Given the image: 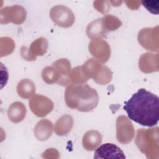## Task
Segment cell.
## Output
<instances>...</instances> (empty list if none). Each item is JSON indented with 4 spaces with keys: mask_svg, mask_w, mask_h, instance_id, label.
Listing matches in <instances>:
<instances>
[{
    "mask_svg": "<svg viewBox=\"0 0 159 159\" xmlns=\"http://www.w3.org/2000/svg\"><path fill=\"white\" fill-rule=\"evenodd\" d=\"M123 108L130 119L142 126L152 127L158 124L159 98L145 89H139L125 102Z\"/></svg>",
    "mask_w": 159,
    "mask_h": 159,
    "instance_id": "1",
    "label": "cell"
},
{
    "mask_svg": "<svg viewBox=\"0 0 159 159\" xmlns=\"http://www.w3.org/2000/svg\"><path fill=\"white\" fill-rule=\"evenodd\" d=\"M81 67L86 78H92L99 84H106L111 80L112 72L110 69L102 65L95 59H89Z\"/></svg>",
    "mask_w": 159,
    "mask_h": 159,
    "instance_id": "4",
    "label": "cell"
},
{
    "mask_svg": "<svg viewBox=\"0 0 159 159\" xmlns=\"http://www.w3.org/2000/svg\"><path fill=\"white\" fill-rule=\"evenodd\" d=\"M107 29L104 22L103 17L98 19L91 22L87 27L86 34L92 40L103 37L107 33Z\"/></svg>",
    "mask_w": 159,
    "mask_h": 159,
    "instance_id": "11",
    "label": "cell"
},
{
    "mask_svg": "<svg viewBox=\"0 0 159 159\" xmlns=\"http://www.w3.org/2000/svg\"><path fill=\"white\" fill-rule=\"evenodd\" d=\"M158 30V26L155 28L142 29L138 35L139 42L148 50L158 51V40L154 39V33Z\"/></svg>",
    "mask_w": 159,
    "mask_h": 159,
    "instance_id": "10",
    "label": "cell"
},
{
    "mask_svg": "<svg viewBox=\"0 0 159 159\" xmlns=\"http://www.w3.org/2000/svg\"><path fill=\"white\" fill-rule=\"evenodd\" d=\"M42 76L43 81L48 84L58 82L61 78V75L53 66L45 68L42 72Z\"/></svg>",
    "mask_w": 159,
    "mask_h": 159,
    "instance_id": "19",
    "label": "cell"
},
{
    "mask_svg": "<svg viewBox=\"0 0 159 159\" xmlns=\"http://www.w3.org/2000/svg\"><path fill=\"white\" fill-rule=\"evenodd\" d=\"M50 17L55 23L62 27H69L75 21L74 14L68 7L56 6L50 10Z\"/></svg>",
    "mask_w": 159,
    "mask_h": 159,
    "instance_id": "5",
    "label": "cell"
},
{
    "mask_svg": "<svg viewBox=\"0 0 159 159\" xmlns=\"http://www.w3.org/2000/svg\"><path fill=\"white\" fill-rule=\"evenodd\" d=\"M103 19L107 30L109 31L117 29L122 24V22L119 19L112 15L105 16L103 17Z\"/></svg>",
    "mask_w": 159,
    "mask_h": 159,
    "instance_id": "21",
    "label": "cell"
},
{
    "mask_svg": "<svg viewBox=\"0 0 159 159\" xmlns=\"http://www.w3.org/2000/svg\"><path fill=\"white\" fill-rule=\"evenodd\" d=\"M65 99L68 107L89 112L97 106L99 96L97 91L87 84H72L65 90Z\"/></svg>",
    "mask_w": 159,
    "mask_h": 159,
    "instance_id": "2",
    "label": "cell"
},
{
    "mask_svg": "<svg viewBox=\"0 0 159 159\" xmlns=\"http://www.w3.org/2000/svg\"><path fill=\"white\" fill-rule=\"evenodd\" d=\"M35 91L34 83L29 79H23L19 82L17 86V91L19 96L27 99L32 96Z\"/></svg>",
    "mask_w": 159,
    "mask_h": 159,
    "instance_id": "16",
    "label": "cell"
},
{
    "mask_svg": "<svg viewBox=\"0 0 159 159\" xmlns=\"http://www.w3.org/2000/svg\"><path fill=\"white\" fill-rule=\"evenodd\" d=\"M26 109L24 105L20 102L12 103L9 107L7 115L12 122H19L22 121L25 116Z\"/></svg>",
    "mask_w": 159,
    "mask_h": 159,
    "instance_id": "14",
    "label": "cell"
},
{
    "mask_svg": "<svg viewBox=\"0 0 159 159\" xmlns=\"http://www.w3.org/2000/svg\"><path fill=\"white\" fill-rule=\"evenodd\" d=\"M94 158H125L123 151L116 145L106 143L94 152Z\"/></svg>",
    "mask_w": 159,
    "mask_h": 159,
    "instance_id": "8",
    "label": "cell"
},
{
    "mask_svg": "<svg viewBox=\"0 0 159 159\" xmlns=\"http://www.w3.org/2000/svg\"><path fill=\"white\" fill-rule=\"evenodd\" d=\"M102 142L101 134L97 130H89L83 136V145L86 150H94Z\"/></svg>",
    "mask_w": 159,
    "mask_h": 159,
    "instance_id": "13",
    "label": "cell"
},
{
    "mask_svg": "<svg viewBox=\"0 0 159 159\" xmlns=\"http://www.w3.org/2000/svg\"><path fill=\"white\" fill-rule=\"evenodd\" d=\"M31 111L38 117H44L50 113L53 108L52 101L45 96L36 94L29 100Z\"/></svg>",
    "mask_w": 159,
    "mask_h": 159,
    "instance_id": "7",
    "label": "cell"
},
{
    "mask_svg": "<svg viewBox=\"0 0 159 159\" xmlns=\"http://www.w3.org/2000/svg\"><path fill=\"white\" fill-rule=\"evenodd\" d=\"M142 5L151 13L158 14L159 13V1L158 0H148L141 1Z\"/></svg>",
    "mask_w": 159,
    "mask_h": 159,
    "instance_id": "22",
    "label": "cell"
},
{
    "mask_svg": "<svg viewBox=\"0 0 159 159\" xmlns=\"http://www.w3.org/2000/svg\"><path fill=\"white\" fill-rule=\"evenodd\" d=\"M68 78L70 84H83L86 83L88 78H86L83 73L81 66H76L73 69Z\"/></svg>",
    "mask_w": 159,
    "mask_h": 159,
    "instance_id": "20",
    "label": "cell"
},
{
    "mask_svg": "<svg viewBox=\"0 0 159 159\" xmlns=\"http://www.w3.org/2000/svg\"><path fill=\"white\" fill-rule=\"evenodd\" d=\"M116 129V137L118 142L126 144L132 140L134 129L131 122L125 116H120L117 118Z\"/></svg>",
    "mask_w": 159,
    "mask_h": 159,
    "instance_id": "6",
    "label": "cell"
},
{
    "mask_svg": "<svg viewBox=\"0 0 159 159\" xmlns=\"http://www.w3.org/2000/svg\"><path fill=\"white\" fill-rule=\"evenodd\" d=\"M34 134L39 140H47L52 134V123L47 119L41 120L35 127Z\"/></svg>",
    "mask_w": 159,
    "mask_h": 159,
    "instance_id": "12",
    "label": "cell"
},
{
    "mask_svg": "<svg viewBox=\"0 0 159 159\" xmlns=\"http://www.w3.org/2000/svg\"><path fill=\"white\" fill-rule=\"evenodd\" d=\"M158 66V54H152L150 53H146L143 54L140 58L139 67L140 70L144 73L147 72L148 64Z\"/></svg>",
    "mask_w": 159,
    "mask_h": 159,
    "instance_id": "18",
    "label": "cell"
},
{
    "mask_svg": "<svg viewBox=\"0 0 159 159\" xmlns=\"http://www.w3.org/2000/svg\"><path fill=\"white\" fill-rule=\"evenodd\" d=\"M47 47L48 43L47 40L44 38L40 37L34 40L31 43L29 48V50H29V52L31 54V55H34L35 57L36 55H43L46 52Z\"/></svg>",
    "mask_w": 159,
    "mask_h": 159,
    "instance_id": "17",
    "label": "cell"
},
{
    "mask_svg": "<svg viewBox=\"0 0 159 159\" xmlns=\"http://www.w3.org/2000/svg\"><path fill=\"white\" fill-rule=\"evenodd\" d=\"M135 143L148 158H158V127L137 131Z\"/></svg>",
    "mask_w": 159,
    "mask_h": 159,
    "instance_id": "3",
    "label": "cell"
},
{
    "mask_svg": "<svg viewBox=\"0 0 159 159\" xmlns=\"http://www.w3.org/2000/svg\"><path fill=\"white\" fill-rule=\"evenodd\" d=\"M89 50L92 55L102 63H106L110 57V47L102 40H93L89 44Z\"/></svg>",
    "mask_w": 159,
    "mask_h": 159,
    "instance_id": "9",
    "label": "cell"
},
{
    "mask_svg": "<svg viewBox=\"0 0 159 159\" xmlns=\"http://www.w3.org/2000/svg\"><path fill=\"white\" fill-rule=\"evenodd\" d=\"M73 126V119L70 116H61L55 125V132L58 135H64L68 134Z\"/></svg>",
    "mask_w": 159,
    "mask_h": 159,
    "instance_id": "15",
    "label": "cell"
}]
</instances>
